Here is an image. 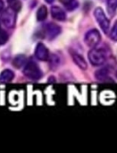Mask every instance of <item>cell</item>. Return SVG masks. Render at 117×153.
<instances>
[{
    "label": "cell",
    "instance_id": "2e32d148",
    "mask_svg": "<svg viewBox=\"0 0 117 153\" xmlns=\"http://www.w3.org/2000/svg\"><path fill=\"white\" fill-rule=\"evenodd\" d=\"M107 6L109 13H114L117 9V0H107Z\"/></svg>",
    "mask_w": 117,
    "mask_h": 153
},
{
    "label": "cell",
    "instance_id": "6da1fadb",
    "mask_svg": "<svg viewBox=\"0 0 117 153\" xmlns=\"http://www.w3.org/2000/svg\"><path fill=\"white\" fill-rule=\"evenodd\" d=\"M23 74L30 80L38 81L42 77V72L33 60H29L23 66Z\"/></svg>",
    "mask_w": 117,
    "mask_h": 153
},
{
    "label": "cell",
    "instance_id": "5b68a950",
    "mask_svg": "<svg viewBox=\"0 0 117 153\" xmlns=\"http://www.w3.org/2000/svg\"><path fill=\"white\" fill-rule=\"evenodd\" d=\"M101 40V35L98 32V30H89L85 37H84V41L85 44L89 48H95L98 45V43Z\"/></svg>",
    "mask_w": 117,
    "mask_h": 153
},
{
    "label": "cell",
    "instance_id": "e0dca14e",
    "mask_svg": "<svg viewBox=\"0 0 117 153\" xmlns=\"http://www.w3.org/2000/svg\"><path fill=\"white\" fill-rule=\"evenodd\" d=\"M7 39H8V35H7V33H6V32L1 28V26H0V46H1V45H4V43H6Z\"/></svg>",
    "mask_w": 117,
    "mask_h": 153
},
{
    "label": "cell",
    "instance_id": "7402d4cb",
    "mask_svg": "<svg viewBox=\"0 0 117 153\" xmlns=\"http://www.w3.org/2000/svg\"><path fill=\"white\" fill-rule=\"evenodd\" d=\"M7 1H8V2L10 3V2H12V1H13V0H7Z\"/></svg>",
    "mask_w": 117,
    "mask_h": 153
},
{
    "label": "cell",
    "instance_id": "3957f363",
    "mask_svg": "<svg viewBox=\"0 0 117 153\" xmlns=\"http://www.w3.org/2000/svg\"><path fill=\"white\" fill-rule=\"evenodd\" d=\"M16 13L12 7L5 9L0 16L1 22L8 29L13 28L16 23Z\"/></svg>",
    "mask_w": 117,
    "mask_h": 153
},
{
    "label": "cell",
    "instance_id": "9a60e30c",
    "mask_svg": "<svg viewBox=\"0 0 117 153\" xmlns=\"http://www.w3.org/2000/svg\"><path fill=\"white\" fill-rule=\"evenodd\" d=\"M49 65L52 69L56 68L60 65V58L56 55H52L49 58Z\"/></svg>",
    "mask_w": 117,
    "mask_h": 153
},
{
    "label": "cell",
    "instance_id": "603a6c76",
    "mask_svg": "<svg viewBox=\"0 0 117 153\" xmlns=\"http://www.w3.org/2000/svg\"><path fill=\"white\" fill-rule=\"evenodd\" d=\"M116 76H117V73H116Z\"/></svg>",
    "mask_w": 117,
    "mask_h": 153
},
{
    "label": "cell",
    "instance_id": "8fae6325",
    "mask_svg": "<svg viewBox=\"0 0 117 153\" xmlns=\"http://www.w3.org/2000/svg\"><path fill=\"white\" fill-rule=\"evenodd\" d=\"M108 75H109V71L107 67L105 68H101L99 70H98L96 73H95V76L96 78L98 80V81H106L107 78H108Z\"/></svg>",
    "mask_w": 117,
    "mask_h": 153
},
{
    "label": "cell",
    "instance_id": "277c9868",
    "mask_svg": "<svg viewBox=\"0 0 117 153\" xmlns=\"http://www.w3.org/2000/svg\"><path fill=\"white\" fill-rule=\"evenodd\" d=\"M94 16L97 20V22H98L100 28L102 29V30L107 33L109 30V26H110V22L109 20L107 19V17L106 16L104 11L102 8L100 7H98L95 9L94 11Z\"/></svg>",
    "mask_w": 117,
    "mask_h": 153
},
{
    "label": "cell",
    "instance_id": "52a82bcc",
    "mask_svg": "<svg viewBox=\"0 0 117 153\" xmlns=\"http://www.w3.org/2000/svg\"><path fill=\"white\" fill-rule=\"evenodd\" d=\"M35 56L39 61H47V60H48V57H49L48 49L45 47L44 44L39 43L37 45V47L35 48Z\"/></svg>",
    "mask_w": 117,
    "mask_h": 153
},
{
    "label": "cell",
    "instance_id": "9c48e42d",
    "mask_svg": "<svg viewBox=\"0 0 117 153\" xmlns=\"http://www.w3.org/2000/svg\"><path fill=\"white\" fill-rule=\"evenodd\" d=\"M14 77V74L13 71L6 69L4 70L1 74H0V82L1 83H7L10 82L11 81H13Z\"/></svg>",
    "mask_w": 117,
    "mask_h": 153
},
{
    "label": "cell",
    "instance_id": "d6986e66",
    "mask_svg": "<svg viewBox=\"0 0 117 153\" xmlns=\"http://www.w3.org/2000/svg\"><path fill=\"white\" fill-rule=\"evenodd\" d=\"M110 38L114 40V41H117V22L114 24L111 32H110Z\"/></svg>",
    "mask_w": 117,
    "mask_h": 153
},
{
    "label": "cell",
    "instance_id": "44dd1931",
    "mask_svg": "<svg viewBox=\"0 0 117 153\" xmlns=\"http://www.w3.org/2000/svg\"><path fill=\"white\" fill-rule=\"evenodd\" d=\"M45 1H46L47 3H48V4H52L55 0H45Z\"/></svg>",
    "mask_w": 117,
    "mask_h": 153
},
{
    "label": "cell",
    "instance_id": "5bb4252c",
    "mask_svg": "<svg viewBox=\"0 0 117 153\" xmlns=\"http://www.w3.org/2000/svg\"><path fill=\"white\" fill-rule=\"evenodd\" d=\"M47 17V9L45 5H42L39 8L37 12V20L39 22H43Z\"/></svg>",
    "mask_w": 117,
    "mask_h": 153
},
{
    "label": "cell",
    "instance_id": "ac0fdd59",
    "mask_svg": "<svg viewBox=\"0 0 117 153\" xmlns=\"http://www.w3.org/2000/svg\"><path fill=\"white\" fill-rule=\"evenodd\" d=\"M10 7H12L16 12H19L21 10V2L18 1V0H13V1L10 2Z\"/></svg>",
    "mask_w": 117,
    "mask_h": 153
},
{
    "label": "cell",
    "instance_id": "7a4b0ae2",
    "mask_svg": "<svg viewBox=\"0 0 117 153\" xmlns=\"http://www.w3.org/2000/svg\"><path fill=\"white\" fill-rule=\"evenodd\" d=\"M89 59L90 62L91 63V65H95V66H99L104 65V63L107 60V56L105 54V52L103 51V49L101 48H93L90 52H89Z\"/></svg>",
    "mask_w": 117,
    "mask_h": 153
},
{
    "label": "cell",
    "instance_id": "4fadbf2b",
    "mask_svg": "<svg viewBox=\"0 0 117 153\" xmlns=\"http://www.w3.org/2000/svg\"><path fill=\"white\" fill-rule=\"evenodd\" d=\"M25 64H26V56L23 55L17 56L13 61V65L16 68H21V67L24 66Z\"/></svg>",
    "mask_w": 117,
    "mask_h": 153
},
{
    "label": "cell",
    "instance_id": "ffe728a7",
    "mask_svg": "<svg viewBox=\"0 0 117 153\" xmlns=\"http://www.w3.org/2000/svg\"><path fill=\"white\" fill-rule=\"evenodd\" d=\"M4 4L3 0H0V13L4 10Z\"/></svg>",
    "mask_w": 117,
    "mask_h": 153
},
{
    "label": "cell",
    "instance_id": "30bf717a",
    "mask_svg": "<svg viewBox=\"0 0 117 153\" xmlns=\"http://www.w3.org/2000/svg\"><path fill=\"white\" fill-rule=\"evenodd\" d=\"M72 56H73V62L78 65V67H80L82 70H86L87 69L88 65H87L86 61L84 60V58L81 55H79L77 53H73L72 54Z\"/></svg>",
    "mask_w": 117,
    "mask_h": 153
},
{
    "label": "cell",
    "instance_id": "7c38bea8",
    "mask_svg": "<svg viewBox=\"0 0 117 153\" xmlns=\"http://www.w3.org/2000/svg\"><path fill=\"white\" fill-rule=\"evenodd\" d=\"M60 2L64 5V7L68 11H73L79 5V3L77 0H60Z\"/></svg>",
    "mask_w": 117,
    "mask_h": 153
},
{
    "label": "cell",
    "instance_id": "8992f818",
    "mask_svg": "<svg viewBox=\"0 0 117 153\" xmlns=\"http://www.w3.org/2000/svg\"><path fill=\"white\" fill-rule=\"evenodd\" d=\"M44 31L46 37L48 39H53L61 33V28L56 23L49 22L44 26Z\"/></svg>",
    "mask_w": 117,
    "mask_h": 153
},
{
    "label": "cell",
    "instance_id": "ba28073f",
    "mask_svg": "<svg viewBox=\"0 0 117 153\" xmlns=\"http://www.w3.org/2000/svg\"><path fill=\"white\" fill-rule=\"evenodd\" d=\"M51 15L52 17L56 20V21H65L66 19V14L64 13V11L60 8L59 6H52L51 7Z\"/></svg>",
    "mask_w": 117,
    "mask_h": 153
}]
</instances>
